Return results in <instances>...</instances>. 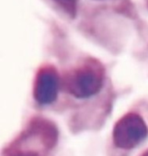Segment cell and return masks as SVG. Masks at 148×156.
Listing matches in <instances>:
<instances>
[{
    "label": "cell",
    "instance_id": "1",
    "mask_svg": "<svg viewBox=\"0 0 148 156\" xmlns=\"http://www.w3.org/2000/svg\"><path fill=\"white\" fill-rule=\"evenodd\" d=\"M106 70L103 64L88 58L65 73L63 80L64 90L78 99H87L97 95L105 81Z\"/></svg>",
    "mask_w": 148,
    "mask_h": 156
},
{
    "label": "cell",
    "instance_id": "5",
    "mask_svg": "<svg viewBox=\"0 0 148 156\" xmlns=\"http://www.w3.org/2000/svg\"><path fill=\"white\" fill-rule=\"evenodd\" d=\"M52 1L71 18H74L77 15L78 0H52Z\"/></svg>",
    "mask_w": 148,
    "mask_h": 156
},
{
    "label": "cell",
    "instance_id": "6",
    "mask_svg": "<svg viewBox=\"0 0 148 156\" xmlns=\"http://www.w3.org/2000/svg\"><path fill=\"white\" fill-rule=\"evenodd\" d=\"M141 156H148V150H146Z\"/></svg>",
    "mask_w": 148,
    "mask_h": 156
},
{
    "label": "cell",
    "instance_id": "4",
    "mask_svg": "<svg viewBox=\"0 0 148 156\" xmlns=\"http://www.w3.org/2000/svg\"><path fill=\"white\" fill-rule=\"evenodd\" d=\"M60 76L54 66L45 64L42 66L33 83L32 95L35 101L41 106H48L55 102L60 89Z\"/></svg>",
    "mask_w": 148,
    "mask_h": 156
},
{
    "label": "cell",
    "instance_id": "3",
    "mask_svg": "<svg viewBox=\"0 0 148 156\" xmlns=\"http://www.w3.org/2000/svg\"><path fill=\"white\" fill-rule=\"evenodd\" d=\"M147 135L148 127L143 117L135 112H129L115 123L112 140L117 148L130 151L143 142Z\"/></svg>",
    "mask_w": 148,
    "mask_h": 156
},
{
    "label": "cell",
    "instance_id": "2",
    "mask_svg": "<svg viewBox=\"0 0 148 156\" xmlns=\"http://www.w3.org/2000/svg\"><path fill=\"white\" fill-rule=\"evenodd\" d=\"M56 142L37 124L29 121L26 129L2 151V156H44Z\"/></svg>",
    "mask_w": 148,
    "mask_h": 156
}]
</instances>
